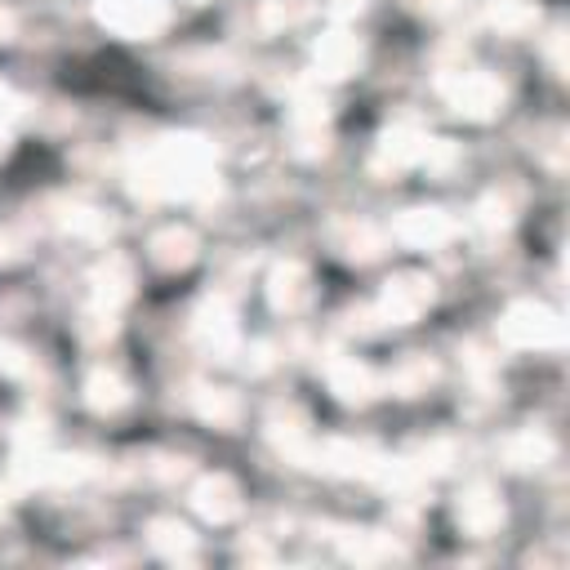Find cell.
<instances>
[{"mask_svg":"<svg viewBox=\"0 0 570 570\" xmlns=\"http://www.w3.org/2000/svg\"><path fill=\"white\" fill-rule=\"evenodd\" d=\"M125 178L138 200H205L218 187V151L200 134H165L129 156Z\"/></svg>","mask_w":570,"mask_h":570,"instance_id":"6da1fadb","label":"cell"},{"mask_svg":"<svg viewBox=\"0 0 570 570\" xmlns=\"http://www.w3.org/2000/svg\"><path fill=\"white\" fill-rule=\"evenodd\" d=\"M436 94H441V102L454 111V116H463V120H494V116H503V107H508V80L499 76V71H490V67H445L441 76H436Z\"/></svg>","mask_w":570,"mask_h":570,"instance_id":"7a4b0ae2","label":"cell"},{"mask_svg":"<svg viewBox=\"0 0 570 570\" xmlns=\"http://www.w3.org/2000/svg\"><path fill=\"white\" fill-rule=\"evenodd\" d=\"M494 334L512 352H561L566 347V321L543 298H517L499 312Z\"/></svg>","mask_w":570,"mask_h":570,"instance_id":"3957f363","label":"cell"},{"mask_svg":"<svg viewBox=\"0 0 570 570\" xmlns=\"http://www.w3.org/2000/svg\"><path fill=\"white\" fill-rule=\"evenodd\" d=\"M191 338L196 347L209 356V361H232L240 347H245V334H240V312L232 303V294L214 289L196 303L191 312Z\"/></svg>","mask_w":570,"mask_h":570,"instance_id":"277c9868","label":"cell"},{"mask_svg":"<svg viewBox=\"0 0 570 570\" xmlns=\"http://www.w3.org/2000/svg\"><path fill=\"white\" fill-rule=\"evenodd\" d=\"M428 147H432V134L414 116H401V120H392L379 134V142L370 151V174L374 178H401V174H410V169L423 165Z\"/></svg>","mask_w":570,"mask_h":570,"instance_id":"5b68a950","label":"cell"},{"mask_svg":"<svg viewBox=\"0 0 570 570\" xmlns=\"http://www.w3.org/2000/svg\"><path fill=\"white\" fill-rule=\"evenodd\" d=\"M432 298H436V281L428 272L405 267V272H392L383 281V289L374 298V316L383 325H414L432 307Z\"/></svg>","mask_w":570,"mask_h":570,"instance_id":"8992f818","label":"cell"},{"mask_svg":"<svg viewBox=\"0 0 570 570\" xmlns=\"http://www.w3.org/2000/svg\"><path fill=\"white\" fill-rule=\"evenodd\" d=\"M383 445L370 441V436H316V450H312V463L316 472H334V476H361V481H374L379 468H383Z\"/></svg>","mask_w":570,"mask_h":570,"instance_id":"52a82bcc","label":"cell"},{"mask_svg":"<svg viewBox=\"0 0 570 570\" xmlns=\"http://www.w3.org/2000/svg\"><path fill=\"white\" fill-rule=\"evenodd\" d=\"M459 218L441 205H410L387 223V236L410 249H445L450 240H459Z\"/></svg>","mask_w":570,"mask_h":570,"instance_id":"ba28073f","label":"cell"},{"mask_svg":"<svg viewBox=\"0 0 570 570\" xmlns=\"http://www.w3.org/2000/svg\"><path fill=\"white\" fill-rule=\"evenodd\" d=\"M289 151L298 160H321L330 151V102L316 89H298L289 102Z\"/></svg>","mask_w":570,"mask_h":570,"instance_id":"9c48e42d","label":"cell"},{"mask_svg":"<svg viewBox=\"0 0 570 570\" xmlns=\"http://www.w3.org/2000/svg\"><path fill=\"white\" fill-rule=\"evenodd\" d=\"M454 521H459V530L472 534V539H494V534L508 525V503H503L499 485L485 481V476L468 481V485L459 490V499H454Z\"/></svg>","mask_w":570,"mask_h":570,"instance_id":"30bf717a","label":"cell"},{"mask_svg":"<svg viewBox=\"0 0 570 570\" xmlns=\"http://www.w3.org/2000/svg\"><path fill=\"white\" fill-rule=\"evenodd\" d=\"M263 432H267L272 450H276L285 463H298V468L312 463L316 432H312V419H307L303 405H294V401H276V405L267 410V419H263Z\"/></svg>","mask_w":570,"mask_h":570,"instance_id":"8fae6325","label":"cell"},{"mask_svg":"<svg viewBox=\"0 0 570 570\" xmlns=\"http://www.w3.org/2000/svg\"><path fill=\"white\" fill-rule=\"evenodd\" d=\"M98 22L125 40H156L169 27L165 0H94Z\"/></svg>","mask_w":570,"mask_h":570,"instance_id":"7c38bea8","label":"cell"},{"mask_svg":"<svg viewBox=\"0 0 570 570\" xmlns=\"http://www.w3.org/2000/svg\"><path fill=\"white\" fill-rule=\"evenodd\" d=\"M49 223H53L62 236L80 240V245H107V240L116 236L111 209H102V205H94V200H85V196H58V200L49 205Z\"/></svg>","mask_w":570,"mask_h":570,"instance_id":"4fadbf2b","label":"cell"},{"mask_svg":"<svg viewBox=\"0 0 570 570\" xmlns=\"http://www.w3.org/2000/svg\"><path fill=\"white\" fill-rule=\"evenodd\" d=\"M263 289H267V303H272L276 316H303L316 303V276H312V267L303 258L272 263Z\"/></svg>","mask_w":570,"mask_h":570,"instance_id":"5bb4252c","label":"cell"},{"mask_svg":"<svg viewBox=\"0 0 570 570\" xmlns=\"http://www.w3.org/2000/svg\"><path fill=\"white\" fill-rule=\"evenodd\" d=\"M187 503H191V512H196L200 521H209V525H232V521L245 512V490H240V481H236L232 472H205V476L191 481Z\"/></svg>","mask_w":570,"mask_h":570,"instance_id":"9a60e30c","label":"cell"},{"mask_svg":"<svg viewBox=\"0 0 570 570\" xmlns=\"http://www.w3.org/2000/svg\"><path fill=\"white\" fill-rule=\"evenodd\" d=\"M85 285H89V307L120 312V307L134 298L138 267H134V258H129V254H116V249H111V254H102V258L89 267Z\"/></svg>","mask_w":570,"mask_h":570,"instance_id":"2e32d148","label":"cell"},{"mask_svg":"<svg viewBox=\"0 0 570 570\" xmlns=\"http://www.w3.org/2000/svg\"><path fill=\"white\" fill-rule=\"evenodd\" d=\"M557 454H561V441L539 423H521L499 441V459L512 472H543L557 463Z\"/></svg>","mask_w":570,"mask_h":570,"instance_id":"e0dca14e","label":"cell"},{"mask_svg":"<svg viewBox=\"0 0 570 570\" xmlns=\"http://www.w3.org/2000/svg\"><path fill=\"white\" fill-rule=\"evenodd\" d=\"M80 396H85V405H89L94 414L111 419V414H120V410L134 405V379H129L116 361H98V365L85 370V379H80Z\"/></svg>","mask_w":570,"mask_h":570,"instance_id":"ac0fdd59","label":"cell"},{"mask_svg":"<svg viewBox=\"0 0 570 570\" xmlns=\"http://www.w3.org/2000/svg\"><path fill=\"white\" fill-rule=\"evenodd\" d=\"M361 62H365V40L347 27H334L312 45V67L321 80H347L361 71Z\"/></svg>","mask_w":570,"mask_h":570,"instance_id":"d6986e66","label":"cell"},{"mask_svg":"<svg viewBox=\"0 0 570 570\" xmlns=\"http://www.w3.org/2000/svg\"><path fill=\"white\" fill-rule=\"evenodd\" d=\"M191 414L205 423V428H218V432H236L245 423V396L227 383H196L191 396H187Z\"/></svg>","mask_w":570,"mask_h":570,"instance_id":"ffe728a7","label":"cell"},{"mask_svg":"<svg viewBox=\"0 0 570 570\" xmlns=\"http://www.w3.org/2000/svg\"><path fill=\"white\" fill-rule=\"evenodd\" d=\"M387 227H379L374 218H365V214H343V218H334L330 223V245L343 254V258H356V263H370V258H379L383 249H387Z\"/></svg>","mask_w":570,"mask_h":570,"instance_id":"44dd1931","label":"cell"},{"mask_svg":"<svg viewBox=\"0 0 570 570\" xmlns=\"http://www.w3.org/2000/svg\"><path fill=\"white\" fill-rule=\"evenodd\" d=\"M147 263L156 272H183L200 258V236L187 227V223H160L151 236H147Z\"/></svg>","mask_w":570,"mask_h":570,"instance_id":"7402d4cb","label":"cell"},{"mask_svg":"<svg viewBox=\"0 0 570 570\" xmlns=\"http://www.w3.org/2000/svg\"><path fill=\"white\" fill-rule=\"evenodd\" d=\"M325 383L338 401L347 405H365L374 392H379V370L365 361V356H352V352H334L325 361Z\"/></svg>","mask_w":570,"mask_h":570,"instance_id":"603a6c76","label":"cell"},{"mask_svg":"<svg viewBox=\"0 0 570 570\" xmlns=\"http://www.w3.org/2000/svg\"><path fill=\"white\" fill-rule=\"evenodd\" d=\"M521 200H525V191H521L517 183H494V187H485V191L472 200V227L485 232V236L508 232V227L517 223V214H521Z\"/></svg>","mask_w":570,"mask_h":570,"instance_id":"cb8c5ba5","label":"cell"},{"mask_svg":"<svg viewBox=\"0 0 570 570\" xmlns=\"http://www.w3.org/2000/svg\"><path fill=\"white\" fill-rule=\"evenodd\" d=\"M142 534H147V548L169 566H183V561L200 557V534L178 517H151Z\"/></svg>","mask_w":570,"mask_h":570,"instance_id":"d4e9b609","label":"cell"},{"mask_svg":"<svg viewBox=\"0 0 570 570\" xmlns=\"http://www.w3.org/2000/svg\"><path fill=\"white\" fill-rule=\"evenodd\" d=\"M441 383V365L428 356V352H405L383 379H379V387H387L392 396H423V392H432Z\"/></svg>","mask_w":570,"mask_h":570,"instance_id":"484cf974","label":"cell"},{"mask_svg":"<svg viewBox=\"0 0 570 570\" xmlns=\"http://www.w3.org/2000/svg\"><path fill=\"white\" fill-rule=\"evenodd\" d=\"M539 22H543V4L539 0H485V27L494 36L521 40V36H534Z\"/></svg>","mask_w":570,"mask_h":570,"instance_id":"4316f807","label":"cell"},{"mask_svg":"<svg viewBox=\"0 0 570 570\" xmlns=\"http://www.w3.org/2000/svg\"><path fill=\"white\" fill-rule=\"evenodd\" d=\"M334 543H338V552H343L347 561H361V566H379V561L405 557V548H401L387 530H338Z\"/></svg>","mask_w":570,"mask_h":570,"instance_id":"83f0119b","label":"cell"},{"mask_svg":"<svg viewBox=\"0 0 570 570\" xmlns=\"http://www.w3.org/2000/svg\"><path fill=\"white\" fill-rule=\"evenodd\" d=\"M312 18V4L307 0H258L249 9V27L258 36H285L294 27H303Z\"/></svg>","mask_w":570,"mask_h":570,"instance_id":"f1b7e54d","label":"cell"},{"mask_svg":"<svg viewBox=\"0 0 570 570\" xmlns=\"http://www.w3.org/2000/svg\"><path fill=\"white\" fill-rule=\"evenodd\" d=\"M236 58L227 53V49H214V45H205V49H187V53H178L174 58V71H183V76H200V80H227V76H236Z\"/></svg>","mask_w":570,"mask_h":570,"instance_id":"f546056e","label":"cell"},{"mask_svg":"<svg viewBox=\"0 0 570 570\" xmlns=\"http://www.w3.org/2000/svg\"><path fill=\"white\" fill-rule=\"evenodd\" d=\"M459 454H463V445L454 441V436H428V441H419L414 445V454H410V468L419 472V476H441V472H450L454 463H459Z\"/></svg>","mask_w":570,"mask_h":570,"instance_id":"4dcf8cb0","label":"cell"},{"mask_svg":"<svg viewBox=\"0 0 570 570\" xmlns=\"http://www.w3.org/2000/svg\"><path fill=\"white\" fill-rule=\"evenodd\" d=\"M419 169H428L432 178H454L459 169H463V147L454 142V138H432V147H428V156H423V165Z\"/></svg>","mask_w":570,"mask_h":570,"instance_id":"1f68e13d","label":"cell"},{"mask_svg":"<svg viewBox=\"0 0 570 570\" xmlns=\"http://www.w3.org/2000/svg\"><path fill=\"white\" fill-rule=\"evenodd\" d=\"M142 472H147L151 481H160V485H174V481H183V476L191 472V459H187V454H151V459L142 463Z\"/></svg>","mask_w":570,"mask_h":570,"instance_id":"d6a6232c","label":"cell"},{"mask_svg":"<svg viewBox=\"0 0 570 570\" xmlns=\"http://www.w3.org/2000/svg\"><path fill=\"white\" fill-rule=\"evenodd\" d=\"M31 365H36L31 352L0 334V379H22V374H31Z\"/></svg>","mask_w":570,"mask_h":570,"instance_id":"836d02e7","label":"cell"},{"mask_svg":"<svg viewBox=\"0 0 570 570\" xmlns=\"http://www.w3.org/2000/svg\"><path fill=\"white\" fill-rule=\"evenodd\" d=\"M463 370L472 374V383H490L494 370H499V356L485 352L481 343H463Z\"/></svg>","mask_w":570,"mask_h":570,"instance_id":"e575fe53","label":"cell"},{"mask_svg":"<svg viewBox=\"0 0 570 570\" xmlns=\"http://www.w3.org/2000/svg\"><path fill=\"white\" fill-rule=\"evenodd\" d=\"M111 334H116V312L89 307V312L80 316V338H89V343H107Z\"/></svg>","mask_w":570,"mask_h":570,"instance_id":"d590c367","label":"cell"},{"mask_svg":"<svg viewBox=\"0 0 570 570\" xmlns=\"http://www.w3.org/2000/svg\"><path fill=\"white\" fill-rule=\"evenodd\" d=\"M27 107H31V102H27L13 85H4V80H0V129H13V125L27 116Z\"/></svg>","mask_w":570,"mask_h":570,"instance_id":"8d00e7d4","label":"cell"},{"mask_svg":"<svg viewBox=\"0 0 570 570\" xmlns=\"http://www.w3.org/2000/svg\"><path fill=\"white\" fill-rule=\"evenodd\" d=\"M276 361H281V356H276V343H254V347L245 352V370H249V374H267Z\"/></svg>","mask_w":570,"mask_h":570,"instance_id":"74e56055","label":"cell"},{"mask_svg":"<svg viewBox=\"0 0 570 570\" xmlns=\"http://www.w3.org/2000/svg\"><path fill=\"white\" fill-rule=\"evenodd\" d=\"M27 254V236L18 227H0V267L4 263H18Z\"/></svg>","mask_w":570,"mask_h":570,"instance_id":"f35d334b","label":"cell"},{"mask_svg":"<svg viewBox=\"0 0 570 570\" xmlns=\"http://www.w3.org/2000/svg\"><path fill=\"white\" fill-rule=\"evenodd\" d=\"M18 31H22V18H18V9H13L9 0H0V45L18 40Z\"/></svg>","mask_w":570,"mask_h":570,"instance_id":"ab89813d","label":"cell"},{"mask_svg":"<svg viewBox=\"0 0 570 570\" xmlns=\"http://www.w3.org/2000/svg\"><path fill=\"white\" fill-rule=\"evenodd\" d=\"M548 62H552V71H557V76L566 71V31H561V27H552V31H548Z\"/></svg>","mask_w":570,"mask_h":570,"instance_id":"60d3db41","label":"cell"},{"mask_svg":"<svg viewBox=\"0 0 570 570\" xmlns=\"http://www.w3.org/2000/svg\"><path fill=\"white\" fill-rule=\"evenodd\" d=\"M370 0H330V13L334 18H352V13H361Z\"/></svg>","mask_w":570,"mask_h":570,"instance_id":"b9f144b4","label":"cell"},{"mask_svg":"<svg viewBox=\"0 0 570 570\" xmlns=\"http://www.w3.org/2000/svg\"><path fill=\"white\" fill-rule=\"evenodd\" d=\"M419 9H428V13H454L459 0H419Z\"/></svg>","mask_w":570,"mask_h":570,"instance_id":"7bdbcfd3","label":"cell"},{"mask_svg":"<svg viewBox=\"0 0 570 570\" xmlns=\"http://www.w3.org/2000/svg\"><path fill=\"white\" fill-rule=\"evenodd\" d=\"M9 503H13V485H0V517L9 512Z\"/></svg>","mask_w":570,"mask_h":570,"instance_id":"ee69618b","label":"cell"},{"mask_svg":"<svg viewBox=\"0 0 570 570\" xmlns=\"http://www.w3.org/2000/svg\"><path fill=\"white\" fill-rule=\"evenodd\" d=\"M4 138H9V129H0V151H4Z\"/></svg>","mask_w":570,"mask_h":570,"instance_id":"f6af8a7d","label":"cell"},{"mask_svg":"<svg viewBox=\"0 0 570 570\" xmlns=\"http://www.w3.org/2000/svg\"><path fill=\"white\" fill-rule=\"evenodd\" d=\"M187 4H205V0H187Z\"/></svg>","mask_w":570,"mask_h":570,"instance_id":"bcb514c9","label":"cell"}]
</instances>
